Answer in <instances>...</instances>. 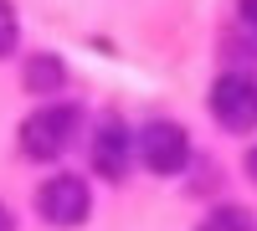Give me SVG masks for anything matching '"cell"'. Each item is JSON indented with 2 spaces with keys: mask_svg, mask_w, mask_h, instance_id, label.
I'll return each mask as SVG.
<instances>
[{
  "mask_svg": "<svg viewBox=\"0 0 257 231\" xmlns=\"http://www.w3.org/2000/svg\"><path fill=\"white\" fill-rule=\"evenodd\" d=\"M196 231H257V221L242 211V205H221V211H211Z\"/></svg>",
  "mask_w": 257,
  "mask_h": 231,
  "instance_id": "7",
  "label": "cell"
},
{
  "mask_svg": "<svg viewBox=\"0 0 257 231\" xmlns=\"http://www.w3.org/2000/svg\"><path fill=\"white\" fill-rule=\"evenodd\" d=\"M62 62L57 57H31L26 62V93H52V88H62Z\"/></svg>",
  "mask_w": 257,
  "mask_h": 231,
  "instance_id": "6",
  "label": "cell"
},
{
  "mask_svg": "<svg viewBox=\"0 0 257 231\" xmlns=\"http://www.w3.org/2000/svg\"><path fill=\"white\" fill-rule=\"evenodd\" d=\"M139 159L149 164L155 175H180L185 159H190V139L180 123H149L139 134Z\"/></svg>",
  "mask_w": 257,
  "mask_h": 231,
  "instance_id": "4",
  "label": "cell"
},
{
  "mask_svg": "<svg viewBox=\"0 0 257 231\" xmlns=\"http://www.w3.org/2000/svg\"><path fill=\"white\" fill-rule=\"evenodd\" d=\"M16 6H11V0H0V57H6V52H16Z\"/></svg>",
  "mask_w": 257,
  "mask_h": 231,
  "instance_id": "8",
  "label": "cell"
},
{
  "mask_svg": "<svg viewBox=\"0 0 257 231\" xmlns=\"http://www.w3.org/2000/svg\"><path fill=\"white\" fill-rule=\"evenodd\" d=\"M82 129V113L67 108V103H47L36 108L26 123H21V154L26 159H57L72 144V134Z\"/></svg>",
  "mask_w": 257,
  "mask_h": 231,
  "instance_id": "1",
  "label": "cell"
},
{
  "mask_svg": "<svg viewBox=\"0 0 257 231\" xmlns=\"http://www.w3.org/2000/svg\"><path fill=\"white\" fill-rule=\"evenodd\" d=\"M93 170L108 175V180L128 175V129L123 123H103V129L93 134Z\"/></svg>",
  "mask_w": 257,
  "mask_h": 231,
  "instance_id": "5",
  "label": "cell"
},
{
  "mask_svg": "<svg viewBox=\"0 0 257 231\" xmlns=\"http://www.w3.org/2000/svg\"><path fill=\"white\" fill-rule=\"evenodd\" d=\"M247 175L257 180V149H247Z\"/></svg>",
  "mask_w": 257,
  "mask_h": 231,
  "instance_id": "10",
  "label": "cell"
},
{
  "mask_svg": "<svg viewBox=\"0 0 257 231\" xmlns=\"http://www.w3.org/2000/svg\"><path fill=\"white\" fill-rule=\"evenodd\" d=\"M0 231H16V226H11V211H6V205H0Z\"/></svg>",
  "mask_w": 257,
  "mask_h": 231,
  "instance_id": "11",
  "label": "cell"
},
{
  "mask_svg": "<svg viewBox=\"0 0 257 231\" xmlns=\"http://www.w3.org/2000/svg\"><path fill=\"white\" fill-rule=\"evenodd\" d=\"M211 113L226 129H257V77L247 72H226L211 82Z\"/></svg>",
  "mask_w": 257,
  "mask_h": 231,
  "instance_id": "3",
  "label": "cell"
},
{
  "mask_svg": "<svg viewBox=\"0 0 257 231\" xmlns=\"http://www.w3.org/2000/svg\"><path fill=\"white\" fill-rule=\"evenodd\" d=\"M242 21H247V26L257 31V0H242Z\"/></svg>",
  "mask_w": 257,
  "mask_h": 231,
  "instance_id": "9",
  "label": "cell"
},
{
  "mask_svg": "<svg viewBox=\"0 0 257 231\" xmlns=\"http://www.w3.org/2000/svg\"><path fill=\"white\" fill-rule=\"evenodd\" d=\"M36 211H41V221H52V226H77V221H88L93 195H88V185H82L77 175H52L36 190Z\"/></svg>",
  "mask_w": 257,
  "mask_h": 231,
  "instance_id": "2",
  "label": "cell"
}]
</instances>
